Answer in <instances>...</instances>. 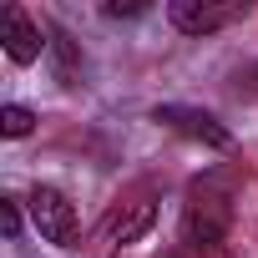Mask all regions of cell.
I'll return each mask as SVG.
<instances>
[{"mask_svg":"<svg viewBox=\"0 0 258 258\" xmlns=\"http://www.w3.org/2000/svg\"><path fill=\"white\" fill-rule=\"evenodd\" d=\"M167 16L182 36H213V31L248 16V0H172Z\"/></svg>","mask_w":258,"mask_h":258,"instance_id":"4","label":"cell"},{"mask_svg":"<svg viewBox=\"0 0 258 258\" xmlns=\"http://www.w3.org/2000/svg\"><path fill=\"white\" fill-rule=\"evenodd\" d=\"M147 6H142V0H132V6H106V16H142Z\"/></svg>","mask_w":258,"mask_h":258,"instance_id":"10","label":"cell"},{"mask_svg":"<svg viewBox=\"0 0 258 258\" xmlns=\"http://www.w3.org/2000/svg\"><path fill=\"white\" fill-rule=\"evenodd\" d=\"M152 223H157V203H121V208L106 213L101 243H106V248H126V243H137Z\"/></svg>","mask_w":258,"mask_h":258,"instance_id":"6","label":"cell"},{"mask_svg":"<svg viewBox=\"0 0 258 258\" xmlns=\"http://www.w3.org/2000/svg\"><path fill=\"white\" fill-rule=\"evenodd\" d=\"M0 228H6V238L21 233V203L16 198H0Z\"/></svg>","mask_w":258,"mask_h":258,"instance_id":"8","label":"cell"},{"mask_svg":"<svg viewBox=\"0 0 258 258\" xmlns=\"http://www.w3.org/2000/svg\"><path fill=\"white\" fill-rule=\"evenodd\" d=\"M0 41H6V56L16 61V66H31L36 56H41V26L21 11V6H6L0 11Z\"/></svg>","mask_w":258,"mask_h":258,"instance_id":"5","label":"cell"},{"mask_svg":"<svg viewBox=\"0 0 258 258\" xmlns=\"http://www.w3.org/2000/svg\"><path fill=\"white\" fill-rule=\"evenodd\" d=\"M233 187H238V177L228 167H213V172H203L187 187V203H182V243L192 253H213L228 238V228H233Z\"/></svg>","mask_w":258,"mask_h":258,"instance_id":"1","label":"cell"},{"mask_svg":"<svg viewBox=\"0 0 258 258\" xmlns=\"http://www.w3.org/2000/svg\"><path fill=\"white\" fill-rule=\"evenodd\" d=\"M238 91H248V96H253V91H258V61H253V66H243V71H238Z\"/></svg>","mask_w":258,"mask_h":258,"instance_id":"9","label":"cell"},{"mask_svg":"<svg viewBox=\"0 0 258 258\" xmlns=\"http://www.w3.org/2000/svg\"><path fill=\"white\" fill-rule=\"evenodd\" d=\"M31 126H36V111L31 106H21V101L0 106V132H6V137H31Z\"/></svg>","mask_w":258,"mask_h":258,"instance_id":"7","label":"cell"},{"mask_svg":"<svg viewBox=\"0 0 258 258\" xmlns=\"http://www.w3.org/2000/svg\"><path fill=\"white\" fill-rule=\"evenodd\" d=\"M152 121L157 126H167V132H177V137H187V142H203V147H233V132L213 116V111H198V106H177V101H162V106H152Z\"/></svg>","mask_w":258,"mask_h":258,"instance_id":"3","label":"cell"},{"mask_svg":"<svg viewBox=\"0 0 258 258\" xmlns=\"http://www.w3.org/2000/svg\"><path fill=\"white\" fill-rule=\"evenodd\" d=\"M31 223L41 228L46 243H56V248H81V218H76V203H71L61 187H51V182H36V187H31Z\"/></svg>","mask_w":258,"mask_h":258,"instance_id":"2","label":"cell"}]
</instances>
